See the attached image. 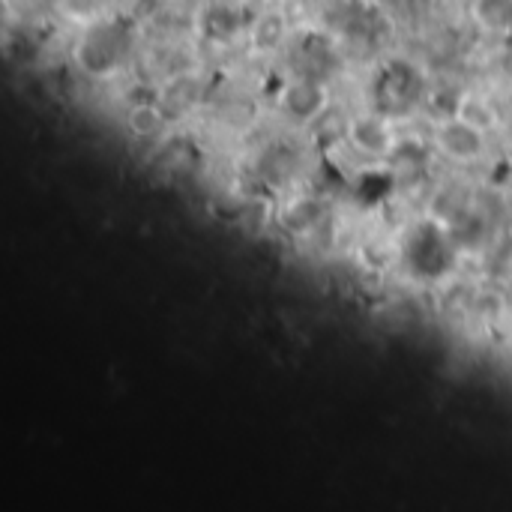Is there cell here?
<instances>
[{
	"mask_svg": "<svg viewBox=\"0 0 512 512\" xmlns=\"http://www.w3.org/2000/svg\"><path fill=\"white\" fill-rule=\"evenodd\" d=\"M471 18L489 36H510L512 0H471Z\"/></svg>",
	"mask_w": 512,
	"mask_h": 512,
	"instance_id": "7",
	"label": "cell"
},
{
	"mask_svg": "<svg viewBox=\"0 0 512 512\" xmlns=\"http://www.w3.org/2000/svg\"><path fill=\"white\" fill-rule=\"evenodd\" d=\"M111 3H114V0H57V12H60L66 21L84 27V24H90V21L108 15V12H111Z\"/></svg>",
	"mask_w": 512,
	"mask_h": 512,
	"instance_id": "9",
	"label": "cell"
},
{
	"mask_svg": "<svg viewBox=\"0 0 512 512\" xmlns=\"http://www.w3.org/2000/svg\"><path fill=\"white\" fill-rule=\"evenodd\" d=\"M132 15H102L81 27L75 45H72V63L84 78L108 81L117 72H123L135 54L138 30Z\"/></svg>",
	"mask_w": 512,
	"mask_h": 512,
	"instance_id": "1",
	"label": "cell"
},
{
	"mask_svg": "<svg viewBox=\"0 0 512 512\" xmlns=\"http://www.w3.org/2000/svg\"><path fill=\"white\" fill-rule=\"evenodd\" d=\"M126 132L132 135V138H138V141H150V138H159L162 132H165V126H168V111H165V105L159 102V96L156 99H147V102H135V105H129L126 108Z\"/></svg>",
	"mask_w": 512,
	"mask_h": 512,
	"instance_id": "6",
	"label": "cell"
},
{
	"mask_svg": "<svg viewBox=\"0 0 512 512\" xmlns=\"http://www.w3.org/2000/svg\"><path fill=\"white\" fill-rule=\"evenodd\" d=\"M288 39V21L282 12H261L252 24H249V42L255 51H279Z\"/></svg>",
	"mask_w": 512,
	"mask_h": 512,
	"instance_id": "8",
	"label": "cell"
},
{
	"mask_svg": "<svg viewBox=\"0 0 512 512\" xmlns=\"http://www.w3.org/2000/svg\"><path fill=\"white\" fill-rule=\"evenodd\" d=\"M276 105H279V114L294 123V126H312L318 123L330 105H333V96H330V87L315 78V75H297L291 78L279 96H276Z\"/></svg>",
	"mask_w": 512,
	"mask_h": 512,
	"instance_id": "4",
	"label": "cell"
},
{
	"mask_svg": "<svg viewBox=\"0 0 512 512\" xmlns=\"http://www.w3.org/2000/svg\"><path fill=\"white\" fill-rule=\"evenodd\" d=\"M432 150L453 165H477L489 156V132L465 114H444L432 120Z\"/></svg>",
	"mask_w": 512,
	"mask_h": 512,
	"instance_id": "2",
	"label": "cell"
},
{
	"mask_svg": "<svg viewBox=\"0 0 512 512\" xmlns=\"http://www.w3.org/2000/svg\"><path fill=\"white\" fill-rule=\"evenodd\" d=\"M324 204L318 198H309V195H300V198H291L282 210H279V225L282 231H288L291 237H309L321 222H324Z\"/></svg>",
	"mask_w": 512,
	"mask_h": 512,
	"instance_id": "5",
	"label": "cell"
},
{
	"mask_svg": "<svg viewBox=\"0 0 512 512\" xmlns=\"http://www.w3.org/2000/svg\"><path fill=\"white\" fill-rule=\"evenodd\" d=\"M342 138L366 162H390L402 141L387 111L351 114L342 126Z\"/></svg>",
	"mask_w": 512,
	"mask_h": 512,
	"instance_id": "3",
	"label": "cell"
},
{
	"mask_svg": "<svg viewBox=\"0 0 512 512\" xmlns=\"http://www.w3.org/2000/svg\"><path fill=\"white\" fill-rule=\"evenodd\" d=\"M459 114H465L468 120H474L477 126H483L486 132H492L498 126V111L489 105V99L477 96V93H465L459 102Z\"/></svg>",
	"mask_w": 512,
	"mask_h": 512,
	"instance_id": "10",
	"label": "cell"
}]
</instances>
